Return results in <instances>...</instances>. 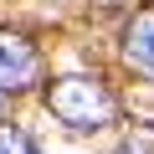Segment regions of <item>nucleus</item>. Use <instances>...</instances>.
I'll return each mask as SVG.
<instances>
[{
    "label": "nucleus",
    "mask_w": 154,
    "mask_h": 154,
    "mask_svg": "<svg viewBox=\"0 0 154 154\" xmlns=\"http://www.w3.org/2000/svg\"><path fill=\"white\" fill-rule=\"evenodd\" d=\"M46 108L67 123V128H77V134H93V128H103V123H113V113H118V98L98 82V77H82V72H72V77H57V82L46 88Z\"/></svg>",
    "instance_id": "f257e3e1"
},
{
    "label": "nucleus",
    "mask_w": 154,
    "mask_h": 154,
    "mask_svg": "<svg viewBox=\"0 0 154 154\" xmlns=\"http://www.w3.org/2000/svg\"><path fill=\"white\" fill-rule=\"evenodd\" d=\"M36 46L16 31H0V93H21L36 82Z\"/></svg>",
    "instance_id": "f03ea898"
},
{
    "label": "nucleus",
    "mask_w": 154,
    "mask_h": 154,
    "mask_svg": "<svg viewBox=\"0 0 154 154\" xmlns=\"http://www.w3.org/2000/svg\"><path fill=\"white\" fill-rule=\"evenodd\" d=\"M123 57H128V67H139V72L154 77V11H139V16L128 21V31H123Z\"/></svg>",
    "instance_id": "7ed1b4c3"
},
{
    "label": "nucleus",
    "mask_w": 154,
    "mask_h": 154,
    "mask_svg": "<svg viewBox=\"0 0 154 154\" xmlns=\"http://www.w3.org/2000/svg\"><path fill=\"white\" fill-rule=\"evenodd\" d=\"M0 154H31V139L11 123H0Z\"/></svg>",
    "instance_id": "20e7f679"
},
{
    "label": "nucleus",
    "mask_w": 154,
    "mask_h": 154,
    "mask_svg": "<svg viewBox=\"0 0 154 154\" xmlns=\"http://www.w3.org/2000/svg\"><path fill=\"white\" fill-rule=\"evenodd\" d=\"M149 149H154V128H144L139 139H123V149H118V154H149Z\"/></svg>",
    "instance_id": "39448f33"
},
{
    "label": "nucleus",
    "mask_w": 154,
    "mask_h": 154,
    "mask_svg": "<svg viewBox=\"0 0 154 154\" xmlns=\"http://www.w3.org/2000/svg\"><path fill=\"white\" fill-rule=\"evenodd\" d=\"M0 113H5V93H0Z\"/></svg>",
    "instance_id": "423d86ee"
}]
</instances>
